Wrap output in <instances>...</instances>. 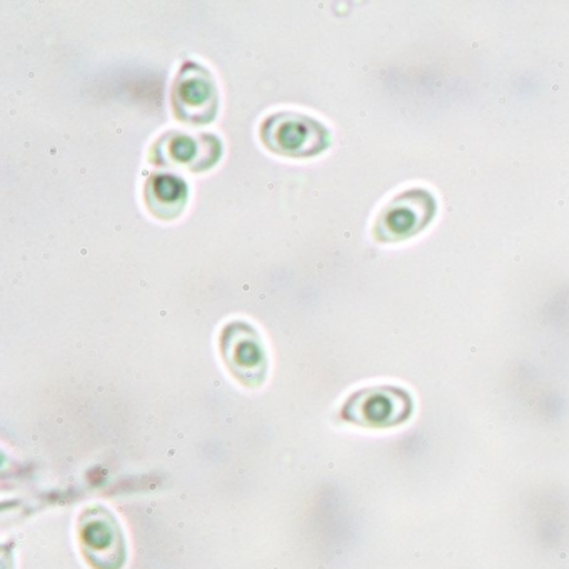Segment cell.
I'll use <instances>...</instances> for the list:
<instances>
[{"label":"cell","instance_id":"obj_1","mask_svg":"<svg viewBox=\"0 0 569 569\" xmlns=\"http://www.w3.org/2000/svg\"><path fill=\"white\" fill-rule=\"evenodd\" d=\"M259 134L269 151L284 158H315L331 144L326 126L299 112L269 116L262 122Z\"/></svg>","mask_w":569,"mask_h":569},{"label":"cell","instance_id":"obj_4","mask_svg":"<svg viewBox=\"0 0 569 569\" xmlns=\"http://www.w3.org/2000/svg\"><path fill=\"white\" fill-rule=\"evenodd\" d=\"M412 415V399L408 391L395 386H376L351 395L341 409L345 421L362 428H395Z\"/></svg>","mask_w":569,"mask_h":569},{"label":"cell","instance_id":"obj_3","mask_svg":"<svg viewBox=\"0 0 569 569\" xmlns=\"http://www.w3.org/2000/svg\"><path fill=\"white\" fill-rule=\"evenodd\" d=\"M79 546L92 569H122L126 541L121 526L109 509L92 506L84 509L78 522Z\"/></svg>","mask_w":569,"mask_h":569},{"label":"cell","instance_id":"obj_6","mask_svg":"<svg viewBox=\"0 0 569 569\" xmlns=\"http://www.w3.org/2000/svg\"><path fill=\"white\" fill-rule=\"evenodd\" d=\"M221 355L231 375L248 388H258L268 376V355L261 336L248 322L234 321L221 332Z\"/></svg>","mask_w":569,"mask_h":569},{"label":"cell","instance_id":"obj_2","mask_svg":"<svg viewBox=\"0 0 569 569\" xmlns=\"http://www.w3.org/2000/svg\"><path fill=\"white\" fill-rule=\"evenodd\" d=\"M171 104L176 118L184 124L208 126L214 122L219 92L211 72L198 62L186 61L172 82Z\"/></svg>","mask_w":569,"mask_h":569},{"label":"cell","instance_id":"obj_7","mask_svg":"<svg viewBox=\"0 0 569 569\" xmlns=\"http://www.w3.org/2000/svg\"><path fill=\"white\" fill-rule=\"evenodd\" d=\"M436 216L431 192L411 189L396 196L376 219L375 238L381 242H398L421 232Z\"/></svg>","mask_w":569,"mask_h":569},{"label":"cell","instance_id":"obj_5","mask_svg":"<svg viewBox=\"0 0 569 569\" xmlns=\"http://www.w3.org/2000/svg\"><path fill=\"white\" fill-rule=\"evenodd\" d=\"M221 156L222 142L218 136L169 131L152 144L149 162L161 168L206 172L218 164Z\"/></svg>","mask_w":569,"mask_h":569},{"label":"cell","instance_id":"obj_8","mask_svg":"<svg viewBox=\"0 0 569 569\" xmlns=\"http://www.w3.org/2000/svg\"><path fill=\"white\" fill-rule=\"evenodd\" d=\"M189 201V188L184 179L172 172H154L144 184V202L149 212L161 221H174Z\"/></svg>","mask_w":569,"mask_h":569}]
</instances>
